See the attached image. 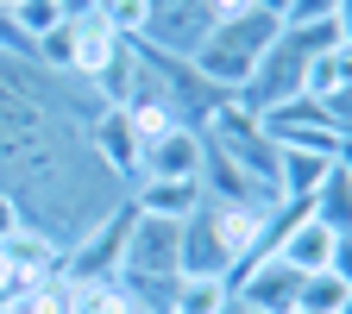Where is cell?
<instances>
[{
  "mask_svg": "<svg viewBox=\"0 0 352 314\" xmlns=\"http://www.w3.org/2000/svg\"><path fill=\"white\" fill-rule=\"evenodd\" d=\"M277 19H264V13H227V19H214L208 38L189 51V69L214 88V95H239V88L252 82V69L264 63V51L277 44Z\"/></svg>",
  "mask_w": 352,
  "mask_h": 314,
  "instance_id": "6da1fadb",
  "label": "cell"
},
{
  "mask_svg": "<svg viewBox=\"0 0 352 314\" xmlns=\"http://www.w3.org/2000/svg\"><path fill=\"white\" fill-rule=\"evenodd\" d=\"M120 32L95 13V7H88V13H69L51 38H44L38 44V51L44 57H51V69H63V76H76V82H88V88H95L101 76H107V63L120 57Z\"/></svg>",
  "mask_w": 352,
  "mask_h": 314,
  "instance_id": "7a4b0ae2",
  "label": "cell"
},
{
  "mask_svg": "<svg viewBox=\"0 0 352 314\" xmlns=\"http://www.w3.org/2000/svg\"><path fill=\"white\" fill-rule=\"evenodd\" d=\"M132 220H139L132 195L113 201V208H101V214L82 227V239L63 245V283H101V277H120V258H126V233H132Z\"/></svg>",
  "mask_w": 352,
  "mask_h": 314,
  "instance_id": "3957f363",
  "label": "cell"
},
{
  "mask_svg": "<svg viewBox=\"0 0 352 314\" xmlns=\"http://www.w3.org/2000/svg\"><path fill=\"white\" fill-rule=\"evenodd\" d=\"M258 120H264V132H271V145H283V151L340 157V145H346V126L333 120V107L308 101V95H289V101H277V107H264Z\"/></svg>",
  "mask_w": 352,
  "mask_h": 314,
  "instance_id": "277c9868",
  "label": "cell"
},
{
  "mask_svg": "<svg viewBox=\"0 0 352 314\" xmlns=\"http://www.w3.org/2000/svg\"><path fill=\"white\" fill-rule=\"evenodd\" d=\"M201 157H208L201 126L176 120L170 132H157V139L139 151V183H201Z\"/></svg>",
  "mask_w": 352,
  "mask_h": 314,
  "instance_id": "5b68a950",
  "label": "cell"
},
{
  "mask_svg": "<svg viewBox=\"0 0 352 314\" xmlns=\"http://www.w3.org/2000/svg\"><path fill=\"white\" fill-rule=\"evenodd\" d=\"M296 283H302V271L283 264L277 251H258V258H245L233 271V295L252 302V308H264V314H289L296 308Z\"/></svg>",
  "mask_w": 352,
  "mask_h": 314,
  "instance_id": "8992f818",
  "label": "cell"
},
{
  "mask_svg": "<svg viewBox=\"0 0 352 314\" xmlns=\"http://www.w3.org/2000/svg\"><path fill=\"white\" fill-rule=\"evenodd\" d=\"M0 258H7V271H13V289L25 283H44V277H63V239H51L44 227H25L0 239Z\"/></svg>",
  "mask_w": 352,
  "mask_h": 314,
  "instance_id": "52a82bcc",
  "label": "cell"
},
{
  "mask_svg": "<svg viewBox=\"0 0 352 314\" xmlns=\"http://www.w3.org/2000/svg\"><path fill=\"white\" fill-rule=\"evenodd\" d=\"M302 95L308 101H321V107H333L340 95H352V44H315L308 51V63H302Z\"/></svg>",
  "mask_w": 352,
  "mask_h": 314,
  "instance_id": "ba28073f",
  "label": "cell"
},
{
  "mask_svg": "<svg viewBox=\"0 0 352 314\" xmlns=\"http://www.w3.org/2000/svg\"><path fill=\"white\" fill-rule=\"evenodd\" d=\"M227 295H233V283H227V277L183 271V277L170 283V295H164V314H220V308H227Z\"/></svg>",
  "mask_w": 352,
  "mask_h": 314,
  "instance_id": "9c48e42d",
  "label": "cell"
},
{
  "mask_svg": "<svg viewBox=\"0 0 352 314\" xmlns=\"http://www.w3.org/2000/svg\"><path fill=\"white\" fill-rule=\"evenodd\" d=\"M201 183H132V208L139 214H157V220H189L201 214Z\"/></svg>",
  "mask_w": 352,
  "mask_h": 314,
  "instance_id": "30bf717a",
  "label": "cell"
},
{
  "mask_svg": "<svg viewBox=\"0 0 352 314\" xmlns=\"http://www.w3.org/2000/svg\"><path fill=\"white\" fill-rule=\"evenodd\" d=\"M327 170H333V157H321V151H283L277 157V201H315Z\"/></svg>",
  "mask_w": 352,
  "mask_h": 314,
  "instance_id": "8fae6325",
  "label": "cell"
},
{
  "mask_svg": "<svg viewBox=\"0 0 352 314\" xmlns=\"http://www.w3.org/2000/svg\"><path fill=\"white\" fill-rule=\"evenodd\" d=\"M315 220L321 227H333V233H352V170L333 157V170H327V183L315 189Z\"/></svg>",
  "mask_w": 352,
  "mask_h": 314,
  "instance_id": "7c38bea8",
  "label": "cell"
},
{
  "mask_svg": "<svg viewBox=\"0 0 352 314\" xmlns=\"http://www.w3.org/2000/svg\"><path fill=\"white\" fill-rule=\"evenodd\" d=\"M346 295H352V289H346L340 271H302V283H296V308H289V314H340Z\"/></svg>",
  "mask_w": 352,
  "mask_h": 314,
  "instance_id": "4fadbf2b",
  "label": "cell"
},
{
  "mask_svg": "<svg viewBox=\"0 0 352 314\" xmlns=\"http://www.w3.org/2000/svg\"><path fill=\"white\" fill-rule=\"evenodd\" d=\"M7 19H13V32L19 38H32V44H44L69 13H63V0H7Z\"/></svg>",
  "mask_w": 352,
  "mask_h": 314,
  "instance_id": "5bb4252c",
  "label": "cell"
},
{
  "mask_svg": "<svg viewBox=\"0 0 352 314\" xmlns=\"http://www.w3.org/2000/svg\"><path fill=\"white\" fill-rule=\"evenodd\" d=\"M95 13H101L120 38H145V32H151V0H95Z\"/></svg>",
  "mask_w": 352,
  "mask_h": 314,
  "instance_id": "9a60e30c",
  "label": "cell"
},
{
  "mask_svg": "<svg viewBox=\"0 0 352 314\" xmlns=\"http://www.w3.org/2000/svg\"><path fill=\"white\" fill-rule=\"evenodd\" d=\"M333 7H340V0H296V7H289V25H283V32H308V25H327V19H333Z\"/></svg>",
  "mask_w": 352,
  "mask_h": 314,
  "instance_id": "2e32d148",
  "label": "cell"
},
{
  "mask_svg": "<svg viewBox=\"0 0 352 314\" xmlns=\"http://www.w3.org/2000/svg\"><path fill=\"white\" fill-rule=\"evenodd\" d=\"M19 227H25V208H19L7 189H0V239H7V233H19Z\"/></svg>",
  "mask_w": 352,
  "mask_h": 314,
  "instance_id": "e0dca14e",
  "label": "cell"
},
{
  "mask_svg": "<svg viewBox=\"0 0 352 314\" xmlns=\"http://www.w3.org/2000/svg\"><path fill=\"white\" fill-rule=\"evenodd\" d=\"M327 271H340V277H346V289H352V233H340V239H333V264H327Z\"/></svg>",
  "mask_w": 352,
  "mask_h": 314,
  "instance_id": "ac0fdd59",
  "label": "cell"
},
{
  "mask_svg": "<svg viewBox=\"0 0 352 314\" xmlns=\"http://www.w3.org/2000/svg\"><path fill=\"white\" fill-rule=\"evenodd\" d=\"M327 25H333V38H340V44H352V0H340Z\"/></svg>",
  "mask_w": 352,
  "mask_h": 314,
  "instance_id": "d6986e66",
  "label": "cell"
},
{
  "mask_svg": "<svg viewBox=\"0 0 352 314\" xmlns=\"http://www.w3.org/2000/svg\"><path fill=\"white\" fill-rule=\"evenodd\" d=\"M289 7H296V0H252V13H264V19H277V25H289Z\"/></svg>",
  "mask_w": 352,
  "mask_h": 314,
  "instance_id": "ffe728a7",
  "label": "cell"
},
{
  "mask_svg": "<svg viewBox=\"0 0 352 314\" xmlns=\"http://www.w3.org/2000/svg\"><path fill=\"white\" fill-rule=\"evenodd\" d=\"M220 314H264V308H252V302H239V295H227V308Z\"/></svg>",
  "mask_w": 352,
  "mask_h": 314,
  "instance_id": "44dd1931",
  "label": "cell"
},
{
  "mask_svg": "<svg viewBox=\"0 0 352 314\" xmlns=\"http://www.w3.org/2000/svg\"><path fill=\"white\" fill-rule=\"evenodd\" d=\"M0 295H13V271H7V258H0Z\"/></svg>",
  "mask_w": 352,
  "mask_h": 314,
  "instance_id": "7402d4cb",
  "label": "cell"
},
{
  "mask_svg": "<svg viewBox=\"0 0 352 314\" xmlns=\"http://www.w3.org/2000/svg\"><path fill=\"white\" fill-rule=\"evenodd\" d=\"M88 7H95V0H63V13H88Z\"/></svg>",
  "mask_w": 352,
  "mask_h": 314,
  "instance_id": "603a6c76",
  "label": "cell"
},
{
  "mask_svg": "<svg viewBox=\"0 0 352 314\" xmlns=\"http://www.w3.org/2000/svg\"><path fill=\"white\" fill-rule=\"evenodd\" d=\"M340 314H352V295H346V302H340Z\"/></svg>",
  "mask_w": 352,
  "mask_h": 314,
  "instance_id": "cb8c5ba5",
  "label": "cell"
}]
</instances>
